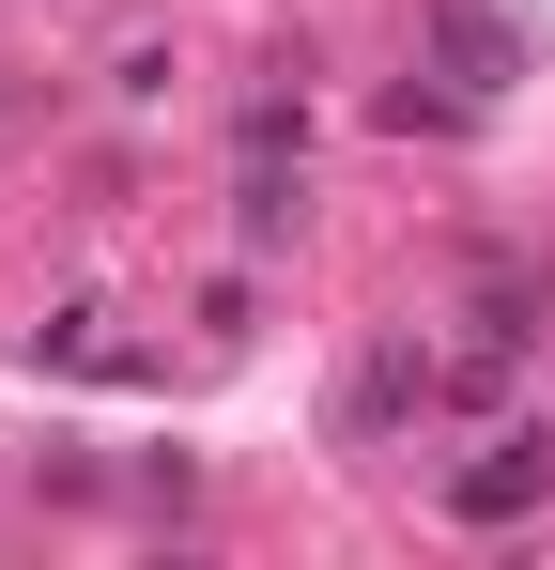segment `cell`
Here are the masks:
<instances>
[{
    "mask_svg": "<svg viewBox=\"0 0 555 570\" xmlns=\"http://www.w3.org/2000/svg\"><path fill=\"white\" fill-rule=\"evenodd\" d=\"M541 478H555V448H541V432H509L494 463L448 478V509H463V524H509V509H541Z\"/></svg>",
    "mask_w": 555,
    "mask_h": 570,
    "instance_id": "1",
    "label": "cell"
},
{
    "mask_svg": "<svg viewBox=\"0 0 555 570\" xmlns=\"http://www.w3.org/2000/svg\"><path fill=\"white\" fill-rule=\"evenodd\" d=\"M417 401H432V355H417V340H386V355H370V371H356V401H340V432H356V448H370V432H401Z\"/></svg>",
    "mask_w": 555,
    "mask_h": 570,
    "instance_id": "2",
    "label": "cell"
},
{
    "mask_svg": "<svg viewBox=\"0 0 555 570\" xmlns=\"http://www.w3.org/2000/svg\"><path fill=\"white\" fill-rule=\"evenodd\" d=\"M432 47H448V62H463V78H478V94L509 78V31H494L478 0H432Z\"/></svg>",
    "mask_w": 555,
    "mask_h": 570,
    "instance_id": "3",
    "label": "cell"
},
{
    "mask_svg": "<svg viewBox=\"0 0 555 570\" xmlns=\"http://www.w3.org/2000/svg\"><path fill=\"white\" fill-rule=\"evenodd\" d=\"M463 108H478V78H401V94H386V124H401V139H417V124H432V139H448Z\"/></svg>",
    "mask_w": 555,
    "mask_h": 570,
    "instance_id": "4",
    "label": "cell"
}]
</instances>
